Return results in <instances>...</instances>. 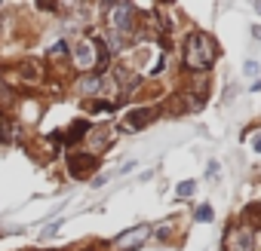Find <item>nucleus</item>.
<instances>
[{"label":"nucleus","instance_id":"obj_1","mask_svg":"<svg viewBox=\"0 0 261 251\" xmlns=\"http://www.w3.org/2000/svg\"><path fill=\"white\" fill-rule=\"evenodd\" d=\"M212 61H215V43L206 34L194 31L185 43V65L191 71H206V68H212Z\"/></svg>","mask_w":261,"mask_h":251},{"label":"nucleus","instance_id":"obj_2","mask_svg":"<svg viewBox=\"0 0 261 251\" xmlns=\"http://www.w3.org/2000/svg\"><path fill=\"white\" fill-rule=\"evenodd\" d=\"M148 236H151V224H139V227H133V230L120 233V236L114 239V248H117V251H136L139 245L148 242Z\"/></svg>","mask_w":261,"mask_h":251},{"label":"nucleus","instance_id":"obj_3","mask_svg":"<svg viewBox=\"0 0 261 251\" xmlns=\"http://www.w3.org/2000/svg\"><path fill=\"white\" fill-rule=\"evenodd\" d=\"M108 25L114 28V31H129L133 28V7H126V4H114L111 7V13H108Z\"/></svg>","mask_w":261,"mask_h":251},{"label":"nucleus","instance_id":"obj_4","mask_svg":"<svg viewBox=\"0 0 261 251\" xmlns=\"http://www.w3.org/2000/svg\"><path fill=\"white\" fill-rule=\"evenodd\" d=\"M227 251H255V236L249 227H233L227 233Z\"/></svg>","mask_w":261,"mask_h":251},{"label":"nucleus","instance_id":"obj_5","mask_svg":"<svg viewBox=\"0 0 261 251\" xmlns=\"http://www.w3.org/2000/svg\"><path fill=\"white\" fill-rule=\"evenodd\" d=\"M95 166H98V160L92 153H74L68 160V169L74 178H89V172H95Z\"/></svg>","mask_w":261,"mask_h":251},{"label":"nucleus","instance_id":"obj_6","mask_svg":"<svg viewBox=\"0 0 261 251\" xmlns=\"http://www.w3.org/2000/svg\"><path fill=\"white\" fill-rule=\"evenodd\" d=\"M148 122H151V110H148V107H139V110H129V113H126L123 129H126V132H142Z\"/></svg>","mask_w":261,"mask_h":251},{"label":"nucleus","instance_id":"obj_7","mask_svg":"<svg viewBox=\"0 0 261 251\" xmlns=\"http://www.w3.org/2000/svg\"><path fill=\"white\" fill-rule=\"evenodd\" d=\"M74 61H77V68H89V65H92V46H89V43H77Z\"/></svg>","mask_w":261,"mask_h":251},{"label":"nucleus","instance_id":"obj_8","mask_svg":"<svg viewBox=\"0 0 261 251\" xmlns=\"http://www.w3.org/2000/svg\"><path fill=\"white\" fill-rule=\"evenodd\" d=\"M117 83H120V89H136V86H139V77H136L133 71L120 68V71H117Z\"/></svg>","mask_w":261,"mask_h":251},{"label":"nucleus","instance_id":"obj_9","mask_svg":"<svg viewBox=\"0 0 261 251\" xmlns=\"http://www.w3.org/2000/svg\"><path fill=\"white\" fill-rule=\"evenodd\" d=\"M86 132H89V122H86V119H80V122H74V125H71V129H68V135H65V141H68V144H74V141H77V138H83Z\"/></svg>","mask_w":261,"mask_h":251},{"label":"nucleus","instance_id":"obj_10","mask_svg":"<svg viewBox=\"0 0 261 251\" xmlns=\"http://www.w3.org/2000/svg\"><path fill=\"white\" fill-rule=\"evenodd\" d=\"M243 221H246V224H252V227H261V202H252V205H246V211H243Z\"/></svg>","mask_w":261,"mask_h":251},{"label":"nucleus","instance_id":"obj_11","mask_svg":"<svg viewBox=\"0 0 261 251\" xmlns=\"http://www.w3.org/2000/svg\"><path fill=\"white\" fill-rule=\"evenodd\" d=\"M65 55H68V46H65V43H62V40H59V43H56V46H53V49H49V58H53V61H62V58H65Z\"/></svg>","mask_w":261,"mask_h":251},{"label":"nucleus","instance_id":"obj_12","mask_svg":"<svg viewBox=\"0 0 261 251\" xmlns=\"http://www.w3.org/2000/svg\"><path fill=\"white\" fill-rule=\"evenodd\" d=\"M212 217H215V211H212V205H200V208H197V221H200V224H209Z\"/></svg>","mask_w":261,"mask_h":251},{"label":"nucleus","instance_id":"obj_13","mask_svg":"<svg viewBox=\"0 0 261 251\" xmlns=\"http://www.w3.org/2000/svg\"><path fill=\"white\" fill-rule=\"evenodd\" d=\"M191 193H194V181H181V184L175 187V196H181V199L191 196Z\"/></svg>","mask_w":261,"mask_h":251},{"label":"nucleus","instance_id":"obj_14","mask_svg":"<svg viewBox=\"0 0 261 251\" xmlns=\"http://www.w3.org/2000/svg\"><path fill=\"white\" fill-rule=\"evenodd\" d=\"M98 86H101V77H98V74L89 77V80H83V89H86V92H92V89H98Z\"/></svg>","mask_w":261,"mask_h":251},{"label":"nucleus","instance_id":"obj_15","mask_svg":"<svg viewBox=\"0 0 261 251\" xmlns=\"http://www.w3.org/2000/svg\"><path fill=\"white\" fill-rule=\"evenodd\" d=\"M59 227H62V221H53L49 227H43V239H49V236H53V233H56Z\"/></svg>","mask_w":261,"mask_h":251},{"label":"nucleus","instance_id":"obj_16","mask_svg":"<svg viewBox=\"0 0 261 251\" xmlns=\"http://www.w3.org/2000/svg\"><path fill=\"white\" fill-rule=\"evenodd\" d=\"M209 181H218V163H209V172H206Z\"/></svg>","mask_w":261,"mask_h":251},{"label":"nucleus","instance_id":"obj_17","mask_svg":"<svg viewBox=\"0 0 261 251\" xmlns=\"http://www.w3.org/2000/svg\"><path fill=\"white\" fill-rule=\"evenodd\" d=\"M243 71H246L249 77H255V74H258V61H246V68H243Z\"/></svg>","mask_w":261,"mask_h":251},{"label":"nucleus","instance_id":"obj_18","mask_svg":"<svg viewBox=\"0 0 261 251\" xmlns=\"http://www.w3.org/2000/svg\"><path fill=\"white\" fill-rule=\"evenodd\" d=\"M4 138H7V119L0 116V141H4Z\"/></svg>","mask_w":261,"mask_h":251},{"label":"nucleus","instance_id":"obj_19","mask_svg":"<svg viewBox=\"0 0 261 251\" xmlns=\"http://www.w3.org/2000/svg\"><path fill=\"white\" fill-rule=\"evenodd\" d=\"M252 37H255V40H261V25H252Z\"/></svg>","mask_w":261,"mask_h":251},{"label":"nucleus","instance_id":"obj_20","mask_svg":"<svg viewBox=\"0 0 261 251\" xmlns=\"http://www.w3.org/2000/svg\"><path fill=\"white\" fill-rule=\"evenodd\" d=\"M252 147H255V150H258V153H261V135H258V138H255V144H252Z\"/></svg>","mask_w":261,"mask_h":251},{"label":"nucleus","instance_id":"obj_21","mask_svg":"<svg viewBox=\"0 0 261 251\" xmlns=\"http://www.w3.org/2000/svg\"><path fill=\"white\" fill-rule=\"evenodd\" d=\"M255 10H258V13H261V0H258V4H255Z\"/></svg>","mask_w":261,"mask_h":251}]
</instances>
